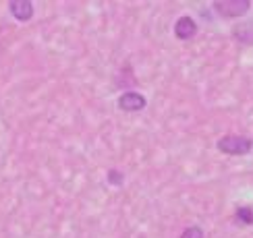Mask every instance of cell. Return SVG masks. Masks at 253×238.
Wrapping results in <instances>:
<instances>
[{
  "instance_id": "6da1fadb",
  "label": "cell",
  "mask_w": 253,
  "mask_h": 238,
  "mask_svg": "<svg viewBox=\"0 0 253 238\" xmlns=\"http://www.w3.org/2000/svg\"><path fill=\"white\" fill-rule=\"evenodd\" d=\"M253 147V141L249 137H235V135H226L218 141V149L228 155H245Z\"/></svg>"
},
{
  "instance_id": "7a4b0ae2",
  "label": "cell",
  "mask_w": 253,
  "mask_h": 238,
  "mask_svg": "<svg viewBox=\"0 0 253 238\" xmlns=\"http://www.w3.org/2000/svg\"><path fill=\"white\" fill-rule=\"evenodd\" d=\"M214 8L222 17H241L249 8V2H243V0H228V2H214Z\"/></svg>"
},
{
  "instance_id": "3957f363",
  "label": "cell",
  "mask_w": 253,
  "mask_h": 238,
  "mask_svg": "<svg viewBox=\"0 0 253 238\" xmlns=\"http://www.w3.org/2000/svg\"><path fill=\"white\" fill-rule=\"evenodd\" d=\"M119 106H121L125 112H137V110L145 108V98L141 96V93H137V91L123 93L121 100H119Z\"/></svg>"
},
{
  "instance_id": "277c9868",
  "label": "cell",
  "mask_w": 253,
  "mask_h": 238,
  "mask_svg": "<svg viewBox=\"0 0 253 238\" xmlns=\"http://www.w3.org/2000/svg\"><path fill=\"white\" fill-rule=\"evenodd\" d=\"M195 31H197V25L191 17H181L174 23V34L178 39H191L195 35Z\"/></svg>"
},
{
  "instance_id": "5b68a950",
  "label": "cell",
  "mask_w": 253,
  "mask_h": 238,
  "mask_svg": "<svg viewBox=\"0 0 253 238\" xmlns=\"http://www.w3.org/2000/svg\"><path fill=\"white\" fill-rule=\"evenodd\" d=\"M8 8H10V13H13V17H17L19 21H27L34 15V4H31L29 0H15V2L8 4Z\"/></svg>"
},
{
  "instance_id": "8992f818",
  "label": "cell",
  "mask_w": 253,
  "mask_h": 238,
  "mask_svg": "<svg viewBox=\"0 0 253 238\" xmlns=\"http://www.w3.org/2000/svg\"><path fill=\"white\" fill-rule=\"evenodd\" d=\"M181 238H204V232H202V228H187V230L181 234Z\"/></svg>"
},
{
  "instance_id": "52a82bcc",
  "label": "cell",
  "mask_w": 253,
  "mask_h": 238,
  "mask_svg": "<svg viewBox=\"0 0 253 238\" xmlns=\"http://www.w3.org/2000/svg\"><path fill=\"white\" fill-rule=\"evenodd\" d=\"M237 215H239V220H241V222H245V224H253V211L249 209V207H245V209H239V211H237Z\"/></svg>"
},
{
  "instance_id": "ba28073f",
  "label": "cell",
  "mask_w": 253,
  "mask_h": 238,
  "mask_svg": "<svg viewBox=\"0 0 253 238\" xmlns=\"http://www.w3.org/2000/svg\"><path fill=\"white\" fill-rule=\"evenodd\" d=\"M108 180H110L112 184H121V182H123V174L117 172V170H110V172H108Z\"/></svg>"
}]
</instances>
